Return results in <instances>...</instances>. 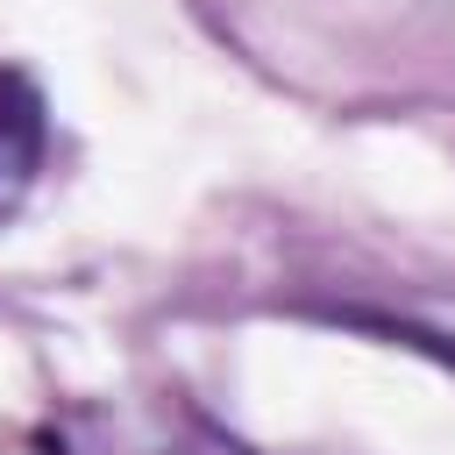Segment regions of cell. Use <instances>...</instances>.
<instances>
[{"instance_id":"6da1fadb","label":"cell","mask_w":455,"mask_h":455,"mask_svg":"<svg viewBox=\"0 0 455 455\" xmlns=\"http://www.w3.org/2000/svg\"><path fill=\"white\" fill-rule=\"evenodd\" d=\"M43 149H50V107H43L36 78L0 71V220L21 213V199L43 171Z\"/></svg>"}]
</instances>
